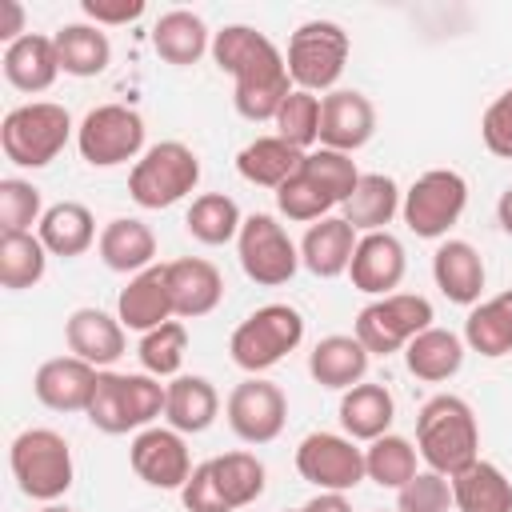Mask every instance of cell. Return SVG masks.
<instances>
[{
	"label": "cell",
	"instance_id": "6da1fadb",
	"mask_svg": "<svg viewBox=\"0 0 512 512\" xmlns=\"http://www.w3.org/2000/svg\"><path fill=\"white\" fill-rule=\"evenodd\" d=\"M212 60L236 80L232 104L244 120H252V124L276 120L280 104L292 92V76H288L284 52L264 32H256L248 24H224L212 36Z\"/></svg>",
	"mask_w": 512,
	"mask_h": 512
},
{
	"label": "cell",
	"instance_id": "7a4b0ae2",
	"mask_svg": "<svg viewBox=\"0 0 512 512\" xmlns=\"http://www.w3.org/2000/svg\"><path fill=\"white\" fill-rule=\"evenodd\" d=\"M416 452L440 476H456L480 460V428L472 404L452 392L432 396L416 412Z\"/></svg>",
	"mask_w": 512,
	"mask_h": 512
},
{
	"label": "cell",
	"instance_id": "3957f363",
	"mask_svg": "<svg viewBox=\"0 0 512 512\" xmlns=\"http://www.w3.org/2000/svg\"><path fill=\"white\" fill-rule=\"evenodd\" d=\"M8 464H12L20 492L40 504H56L72 488V476H76L72 448L52 428H24L8 448Z\"/></svg>",
	"mask_w": 512,
	"mask_h": 512
},
{
	"label": "cell",
	"instance_id": "277c9868",
	"mask_svg": "<svg viewBox=\"0 0 512 512\" xmlns=\"http://www.w3.org/2000/svg\"><path fill=\"white\" fill-rule=\"evenodd\" d=\"M72 136V116L64 104L32 100L4 116L0 124V148L20 168H44L52 164Z\"/></svg>",
	"mask_w": 512,
	"mask_h": 512
},
{
	"label": "cell",
	"instance_id": "5b68a950",
	"mask_svg": "<svg viewBox=\"0 0 512 512\" xmlns=\"http://www.w3.org/2000/svg\"><path fill=\"white\" fill-rule=\"evenodd\" d=\"M200 184V156L180 140H160L128 172V196L140 208H172Z\"/></svg>",
	"mask_w": 512,
	"mask_h": 512
},
{
	"label": "cell",
	"instance_id": "8992f818",
	"mask_svg": "<svg viewBox=\"0 0 512 512\" xmlns=\"http://www.w3.org/2000/svg\"><path fill=\"white\" fill-rule=\"evenodd\" d=\"M348 32L336 20H308L288 40V76L300 92H336V80L348 64Z\"/></svg>",
	"mask_w": 512,
	"mask_h": 512
},
{
	"label": "cell",
	"instance_id": "52a82bcc",
	"mask_svg": "<svg viewBox=\"0 0 512 512\" xmlns=\"http://www.w3.org/2000/svg\"><path fill=\"white\" fill-rule=\"evenodd\" d=\"M300 340H304V316L292 304H264L248 320L236 324L228 352L244 372L256 376V372L280 364Z\"/></svg>",
	"mask_w": 512,
	"mask_h": 512
},
{
	"label": "cell",
	"instance_id": "ba28073f",
	"mask_svg": "<svg viewBox=\"0 0 512 512\" xmlns=\"http://www.w3.org/2000/svg\"><path fill=\"white\" fill-rule=\"evenodd\" d=\"M424 328H432V304L416 292H392L360 308L352 336L368 348V356H392L404 352L408 340L420 336Z\"/></svg>",
	"mask_w": 512,
	"mask_h": 512
},
{
	"label": "cell",
	"instance_id": "9c48e42d",
	"mask_svg": "<svg viewBox=\"0 0 512 512\" xmlns=\"http://www.w3.org/2000/svg\"><path fill=\"white\" fill-rule=\"evenodd\" d=\"M236 256H240L244 276L252 284H260V288L288 284L296 276V268H300V248L292 244L284 224L276 216H268V212L244 216L240 236H236Z\"/></svg>",
	"mask_w": 512,
	"mask_h": 512
},
{
	"label": "cell",
	"instance_id": "30bf717a",
	"mask_svg": "<svg viewBox=\"0 0 512 512\" xmlns=\"http://www.w3.org/2000/svg\"><path fill=\"white\" fill-rule=\"evenodd\" d=\"M464 208H468V184L452 168H432V172L416 176V184L404 192V204H400L404 224L420 240L448 236V228L464 216Z\"/></svg>",
	"mask_w": 512,
	"mask_h": 512
},
{
	"label": "cell",
	"instance_id": "8fae6325",
	"mask_svg": "<svg viewBox=\"0 0 512 512\" xmlns=\"http://www.w3.org/2000/svg\"><path fill=\"white\" fill-rule=\"evenodd\" d=\"M76 148L92 168L144 156V116L128 104H100L76 128Z\"/></svg>",
	"mask_w": 512,
	"mask_h": 512
},
{
	"label": "cell",
	"instance_id": "7c38bea8",
	"mask_svg": "<svg viewBox=\"0 0 512 512\" xmlns=\"http://www.w3.org/2000/svg\"><path fill=\"white\" fill-rule=\"evenodd\" d=\"M296 472L320 492H352L360 480H368L364 448L340 432H308L296 448Z\"/></svg>",
	"mask_w": 512,
	"mask_h": 512
},
{
	"label": "cell",
	"instance_id": "4fadbf2b",
	"mask_svg": "<svg viewBox=\"0 0 512 512\" xmlns=\"http://www.w3.org/2000/svg\"><path fill=\"white\" fill-rule=\"evenodd\" d=\"M224 416H228V428L244 444H268V440H276L284 432L288 396L280 392V384H272L264 376H248L228 392Z\"/></svg>",
	"mask_w": 512,
	"mask_h": 512
},
{
	"label": "cell",
	"instance_id": "5bb4252c",
	"mask_svg": "<svg viewBox=\"0 0 512 512\" xmlns=\"http://www.w3.org/2000/svg\"><path fill=\"white\" fill-rule=\"evenodd\" d=\"M128 464L148 488H184V480L196 468L184 432L176 428H140L128 448Z\"/></svg>",
	"mask_w": 512,
	"mask_h": 512
},
{
	"label": "cell",
	"instance_id": "9a60e30c",
	"mask_svg": "<svg viewBox=\"0 0 512 512\" xmlns=\"http://www.w3.org/2000/svg\"><path fill=\"white\" fill-rule=\"evenodd\" d=\"M376 132V108L364 92L356 88H336L320 96V148L332 152H356L372 140Z\"/></svg>",
	"mask_w": 512,
	"mask_h": 512
},
{
	"label": "cell",
	"instance_id": "2e32d148",
	"mask_svg": "<svg viewBox=\"0 0 512 512\" xmlns=\"http://www.w3.org/2000/svg\"><path fill=\"white\" fill-rule=\"evenodd\" d=\"M96 376H100V368H92L80 356H52V360H44L36 368L32 392L52 412H88Z\"/></svg>",
	"mask_w": 512,
	"mask_h": 512
},
{
	"label": "cell",
	"instance_id": "e0dca14e",
	"mask_svg": "<svg viewBox=\"0 0 512 512\" xmlns=\"http://www.w3.org/2000/svg\"><path fill=\"white\" fill-rule=\"evenodd\" d=\"M404 268H408L404 244L392 232H368L356 240L348 276H352V288H360L368 296H392L404 280Z\"/></svg>",
	"mask_w": 512,
	"mask_h": 512
},
{
	"label": "cell",
	"instance_id": "ac0fdd59",
	"mask_svg": "<svg viewBox=\"0 0 512 512\" xmlns=\"http://www.w3.org/2000/svg\"><path fill=\"white\" fill-rule=\"evenodd\" d=\"M116 316L132 332H152V328L168 324L176 316L172 312V292H168V268L152 264V268L128 276V284L116 296Z\"/></svg>",
	"mask_w": 512,
	"mask_h": 512
},
{
	"label": "cell",
	"instance_id": "d6986e66",
	"mask_svg": "<svg viewBox=\"0 0 512 512\" xmlns=\"http://www.w3.org/2000/svg\"><path fill=\"white\" fill-rule=\"evenodd\" d=\"M168 292H172V312L184 316V320H196V316H208L220 296H224V276L212 260L204 256H180V260H168Z\"/></svg>",
	"mask_w": 512,
	"mask_h": 512
},
{
	"label": "cell",
	"instance_id": "ffe728a7",
	"mask_svg": "<svg viewBox=\"0 0 512 512\" xmlns=\"http://www.w3.org/2000/svg\"><path fill=\"white\" fill-rule=\"evenodd\" d=\"M64 340L72 356L88 360L92 368H108L124 356V324L120 316H108L100 308H76L64 320Z\"/></svg>",
	"mask_w": 512,
	"mask_h": 512
},
{
	"label": "cell",
	"instance_id": "44dd1931",
	"mask_svg": "<svg viewBox=\"0 0 512 512\" xmlns=\"http://www.w3.org/2000/svg\"><path fill=\"white\" fill-rule=\"evenodd\" d=\"M356 228L344 220V216H324L316 224H308L304 240H300V264L320 276V280H332L340 272H348L352 264V252H356Z\"/></svg>",
	"mask_w": 512,
	"mask_h": 512
},
{
	"label": "cell",
	"instance_id": "7402d4cb",
	"mask_svg": "<svg viewBox=\"0 0 512 512\" xmlns=\"http://www.w3.org/2000/svg\"><path fill=\"white\" fill-rule=\"evenodd\" d=\"M432 280L452 304L476 308L484 292V260L468 240H444L432 256Z\"/></svg>",
	"mask_w": 512,
	"mask_h": 512
},
{
	"label": "cell",
	"instance_id": "603a6c76",
	"mask_svg": "<svg viewBox=\"0 0 512 512\" xmlns=\"http://www.w3.org/2000/svg\"><path fill=\"white\" fill-rule=\"evenodd\" d=\"M96 252L100 260L112 268V272H144L152 268V256H156V236L144 220L136 216H116L100 228V240H96Z\"/></svg>",
	"mask_w": 512,
	"mask_h": 512
},
{
	"label": "cell",
	"instance_id": "cb8c5ba5",
	"mask_svg": "<svg viewBox=\"0 0 512 512\" xmlns=\"http://www.w3.org/2000/svg\"><path fill=\"white\" fill-rule=\"evenodd\" d=\"M368 348L356 336H324L312 352H308V372L320 388H356L368 372Z\"/></svg>",
	"mask_w": 512,
	"mask_h": 512
},
{
	"label": "cell",
	"instance_id": "d4e9b609",
	"mask_svg": "<svg viewBox=\"0 0 512 512\" xmlns=\"http://www.w3.org/2000/svg\"><path fill=\"white\" fill-rule=\"evenodd\" d=\"M4 76L20 92H44V88H52L56 76H60V60H56L52 36L28 32L16 44H8L4 48Z\"/></svg>",
	"mask_w": 512,
	"mask_h": 512
},
{
	"label": "cell",
	"instance_id": "484cf974",
	"mask_svg": "<svg viewBox=\"0 0 512 512\" xmlns=\"http://www.w3.org/2000/svg\"><path fill=\"white\" fill-rule=\"evenodd\" d=\"M36 228H40L36 236L44 240V248L52 256H64V260L84 256L100 240L96 236V220H92V212L80 200H60V204L44 208V216H40Z\"/></svg>",
	"mask_w": 512,
	"mask_h": 512
},
{
	"label": "cell",
	"instance_id": "4316f807",
	"mask_svg": "<svg viewBox=\"0 0 512 512\" xmlns=\"http://www.w3.org/2000/svg\"><path fill=\"white\" fill-rule=\"evenodd\" d=\"M392 416H396V400H392V392L384 384L360 380L356 388H348L340 396V428L352 440H368L372 444L376 436H384L392 428Z\"/></svg>",
	"mask_w": 512,
	"mask_h": 512
},
{
	"label": "cell",
	"instance_id": "83f0119b",
	"mask_svg": "<svg viewBox=\"0 0 512 512\" xmlns=\"http://www.w3.org/2000/svg\"><path fill=\"white\" fill-rule=\"evenodd\" d=\"M400 188H396V180L392 176H384V172H360V184H356V192L340 204L344 208V220L356 228V232H388L384 224H392V216L400 212Z\"/></svg>",
	"mask_w": 512,
	"mask_h": 512
},
{
	"label": "cell",
	"instance_id": "f1b7e54d",
	"mask_svg": "<svg viewBox=\"0 0 512 512\" xmlns=\"http://www.w3.org/2000/svg\"><path fill=\"white\" fill-rule=\"evenodd\" d=\"M304 164V152L292 148L288 140L280 136H256L252 144L240 148L236 156V172L248 180V184H260V188H280L284 180H292Z\"/></svg>",
	"mask_w": 512,
	"mask_h": 512
},
{
	"label": "cell",
	"instance_id": "f546056e",
	"mask_svg": "<svg viewBox=\"0 0 512 512\" xmlns=\"http://www.w3.org/2000/svg\"><path fill=\"white\" fill-rule=\"evenodd\" d=\"M404 364L416 380H428V384H440V380H452L464 364V340L448 328H424L420 336L408 340L404 348Z\"/></svg>",
	"mask_w": 512,
	"mask_h": 512
},
{
	"label": "cell",
	"instance_id": "4dcf8cb0",
	"mask_svg": "<svg viewBox=\"0 0 512 512\" xmlns=\"http://www.w3.org/2000/svg\"><path fill=\"white\" fill-rule=\"evenodd\" d=\"M448 480L456 512H512V480L492 460H472Z\"/></svg>",
	"mask_w": 512,
	"mask_h": 512
},
{
	"label": "cell",
	"instance_id": "1f68e13d",
	"mask_svg": "<svg viewBox=\"0 0 512 512\" xmlns=\"http://www.w3.org/2000/svg\"><path fill=\"white\" fill-rule=\"evenodd\" d=\"M216 412H220V396H216V388H212L208 376H172L168 404H164L168 428L196 436V432L212 428Z\"/></svg>",
	"mask_w": 512,
	"mask_h": 512
},
{
	"label": "cell",
	"instance_id": "d6a6232c",
	"mask_svg": "<svg viewBox=\"0 0 512 512\" xmlns=\"http://www.w3.org/2000/svg\"><path fill=\"white\" fill-rule=\"evenodd\" d=\"M152 48H156V56L160 60H168V64H196L208 48H212V40H208V24L196 16V12H188V8H172V12H164L160 20H156V28H152Z\"/></svg>",
	"mask_w": 512,
	"mask_h": 512
},
{
	"label": "cell",
	"instance_id": "836d02e7",
	"mask_svg": "<svg viewBox=\"0 0 512 512\" xmlns=\"http://www.w3.org/2000/svg\"><path fill=\"white\" fill-rule=\"evenodd\" d=\"M464 344L488 360L496 356H508L512 352V288L492 296V300H480L468 320H464Z\"/></svg>",
	"mask_w": 512,
	"mask_h": 512
},
{
	"label": "cell",
	"instance_id": "e575fe53",
	"mask_svg": "<svg viewBox=\"0 0 512 512\" xmlns=\"http://www.w3.org/2000/svg\"><path fill=\"white\" fill-rule=\"evenodd\" d=\"M52 44H56L60 72L80 76V80L100 76L108 68V60H112V44H108V36L96 24H64L52 36Z\"/></svg>",
	"mask_w": 512,
	"mask_h": 512
},
{
	"label": "cell",
	"instance_id": "d590c367",
	"mask_svg": "<svg viewBox=\"0 0 512 512\" xmlns=\"http://www.w3.org/2000/svg\"><path fill=\"white\" fill-rule=\"evenodd\" d=\"M48 268V248L32 232H0V284L8 292L36 288Z\"/></svg>",
	"mask_w": 512,
	"mask_h": 512
},
{
	"label": "cell",
	"instance_id": "8d00e7d4",
	"mask_svg": "<svg viewBox=\"0 0 512 512\" xmlns=\"http://www.w3.org/2000/svg\"><path fill=\"white\" fill-rule=\"evenodd\" d=\"M240 224H244V216H240L236 200L224 196V192H204V196H196L192 208H188V216H184L188 236L200 240V244H208V248L236 240V236H240Z\"/></svg>",
	"mask_w": 512,
	"mask_h": 512
},
{
	"label": "cell",
	"instance_id": "74e56055",
	"mask_svg": "<svg viewBox=\"0 0 512 512\" xmlns=\"http://www.w3.org/2000/svg\"><path fill=\"white\" fill-rule=\"evenodd\" d=\"M364 472H368L372 484L400 492V488L420 472V468H416V448H412V440L392 436V432L376 436V440L364 448Z\"/></svg>",
	"mask_w": 512,
	"mask_h": 512
},
{
	"label": "cell",
	"instance_id": "f35d334b",
	"mask_svg": "<svg viewBox=\"0 0 512 512\" xmlns=\"http://www.w3.org/2000/svg\"><path fill=\"white\" fill-rule=\"evenodd\" d=\"M272 124L280 140H288L300 152H312V144H320V96L292 88Z\"/></svg>",
	"mask_w": 512,
	"mask_h": 512
},
{
	"label": "cell",
	"instance_id": "ab89813d",
	"mask_svg": "<svg viewBox=\"0 0 512 512\" xmlns=\"http://www.w3.org/2000/svg\"><path fill=\"white\" fill-rule=\"evenodd\" d=\"M276 208H280V216H288V220H324L332 208H336V200L324 192V184L312 176V172H304V164H300V172L292 176V180H284L280 188H276Z\"/></svg>",
	"mask_w": 512,
	"mask_h": 512
},
{
	"label": "cell",
	"instance_id": "60d3db41",
	"mask_svg": "<svg viewBox=\"0 0 512 512\" xmlns=\"http://www.w3.org/2000/svg\"><path fill=\"white\" fill-rule=\"evenodd\" d=\"M212 468H216V480H220L232 512L252 504L264 492V464L252 452H224V456L212 460Z\"/></svg>",
	"mask_w": 512,
	"mask_h": 512
},
{
	"label": "cell",
	"instance_id": "b9f144b4",
	"mask_svg": "<svg viewBox=\"0 0 512 512\" xmlns=\"http://www.w3.org/2000/svg\"><path fill=\"white\" fill-rule=\"evenodd\" d=\"M184 352H188V328L180 320H168L152 332H144L140 340V364L148 376H176L180 364H184Z\"/></svg>",
	"mask_w": 512,
	"mask_h": 512
},
{
	"label": "cell",
	"instance_id": "7bdbcfd3",
	"mask_svg": "<svg viewBox=\"0 0 512 512\" xmlns=\"http://www.w3.org/2000/svg\"><path fill=\"white\" fill-rule=\"evenodd\" d=\"M40 216H44L40 188L32 180L4 176L0 180V232H32V224H40Z\"/></svg>",
	"mask_w": 512,
	"mask_h": 512
},
{
	"label": "cell",
	"instance_id": "ee69618b",
	"mask_svg": "<svg viewBox=\"0 0 512 512\" xmlns=\"http://www.w3.org/2000/svg\"><path fill=\"white\" fill-rule=\"evenodd\" d=\"M84 416L92 420V428H100L108 436L132 432L128 412H124V372H100L96 376V388H92V400H88Z\"/></svg>",
	"mask_w": 512,
	"mask_h": 512
},
{
	"label": "cell",
	"instance_id": "f6af8a7d",
	"mask_svg": "<svg viewBox=\"0 0 512 512\" xmlns=\"http://www.w3.org/2000/svg\"><path fill=\"white\" fill-rule=\"evenodd\" d=\"M304 172H312L336 204H344V200L356 192V184H360L356 160H352L348 152H332V148H312V152H304Z\"/></svg>",
	"mask_w": 512,
	"mask_h": 512
},
{
	"label": "cell",
	"instance_id": "bcb514c9",
	"mask_svg": "<svg viewBox=\"0 0 512 512\" xmlns=\"http://www.w3.org/2000/svg\"><path fill=\"white\" fill-rule=\"evenodd\" d=\"M452 480L440 472H416L400 492H396V512H452Z\"/></svg>",
	"mask_w": 512,
	"mask_h": 512
},
{
	"label": "cell",
	"instance_id": "7dc6e473",
	"mask_svg": "<svg viewBox=\"0 0 512 512\" xmlns=\"http://www.w3.org/2000/svg\"><path fill=\"white\" fill-rule=\"evenodd\" d=\"M180 500H184L188 512H232V504H228V496H224V488L216 480L212 460H204V464L192 468V476L180 488Z\"/></svg>",
	"mask_w": 512,
	"mask_h": 512
},
{
	"label": "cell",
	"instance_id": "c3c4849f",
	"mask_svg": "<svg viewBox=\"0 0 512 512\" xmlns=\"http://www.w3.org/2000/svg\"><path fill=\"white\" fill-rule=\"evenodd\" d=\"M480 136H484V148L500 160H512V88L500 92L488 108H484V120H480Z\"/></svg>",
	"mask_w": 512,
	"mask_h": 512
},
{
	"label": "cell",
	"instance_id": "681fc988",
	"mask_svg": "<svg viewBox=\"0 0 512 512\" xmlns=\"http://www.w3.org/2000/svg\"><path fill=\"white\" fill-rule=\"evenodd\" d=\"M84 16L100 28V24H128L136 16H144V0H80Z\"/></svg>",
	"mask_w": 512,
	"mask_h": 512
},
{
	"label": "cell",
	"instance_id": "f907efd6",
	"mask_svg": "<svg viewBox=\"0 0 512 512\" xmlns=\"http://www.w3.org/2000/svg\"><path fill=\"white\" fill-rule=\"evenodd\" d=\"M0 12H4L0 40H4V48H8V44H16L20 36H28V32H24V8H20L16 0H4V4H0Z\"/></svg>",
	"mask_w": 512,
	"mask_h": 512
},
{
	"label": "cell",
	"instance_id": "816d5d0a",
	"mask_svg": "<svg viewBox=\"0 0 512 512\" xmlns=\"http://www.w3.org/2000/svg\"><path fill=\"white\" fill-rule=\"evenodd\" d=\"M304 512H352V504H348L344 492H320L304 504Z\"/></svg>",
	"mask_w": 512,
	"mask_h": 512
},
{
	"label": "cell",
	"instance_id": "f5cc1de1",
	"mask_svg": "<svg viewBox=\"0 0 512 512\" xmlns=\"http://www.w3.org/2000/svg\"><path fill=\"white\" fill-rule=\"evenodd\" d=\"M496 220H500V228L512 236V188H508V192L496 200Z\"/></svg>",
	"mask_w": 512,
	"mask_h": 512
},
{
	"label": "cell",
	"instance_id": "db71d44e",
	"mask_svg": "<svg viewBox=\"0 0 512 512\" xmlns=\"http://www.w3.org/2000/svg\"><path fill=\"white\" fill-rule=\"evenodd\" d=\"M40 512H72V508H68V504H44Z\"/></svg>",
	"mask_w": 512,
	"mask_h": 512
},
{
	"label": "cell",
	"instance_id": "11a10c76",
	"mask_svg": "<svg viewBox=\"0 0 512 512\" xmlns=\"http://www.w3.org/2000/svg\"><path fill=\"white\" fill-rule=\"evenodd\" d=\"M296 512H304V508H296Z\"/></svg>",
	"mask_w": 512,
	"mask_h": 512
}]
</instances>
